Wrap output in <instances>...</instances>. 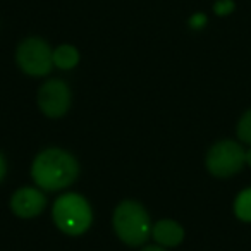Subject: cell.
I'll use <instances>...</instances> for the list:
<instances>
[{"label": "cell", "instance_id": "8", "mask_svg": "<svg viewBox=\"0 0 251 251\" xmlns=\"http://www.w3.org/2000/svg\"><path fill=\"white\" fill-rule=\"evenodd\" d=\"M153 237L164 246H177L184 239V230L174 220H160L153 227Z\"/></svg>", "mask_w": 251, "mask_h": 251}, {"label": "cell", "instance_id": "9", "mask_svg": "<svg viewBox=\"0 0 251 251\" xmlns=\"http://www.w3.org/2000/svg\"><path fill=\"white\" fill-rule=\"evenodd\" d=\"M77 62H79V53L74 47L60 45L53 52V64L60 69H73Z\"/></svg>", "mask_w": 251, "mask_h": 251}, {"label": "cell", "instance_id": "6", "mask_svg": "<svg viewBox=\"0 0 251 251\" xmlns=\"http://www.w3.org/2000/svg\"><path fill=\"white\" fill-rule=\"evenodd\" d=\"M71 103V91L60 79H52L40 88L38 105L49 117H60L67 112Z\"/></svg>", "mask_w": 251, "mask_h": 251}, {"label": "cell", "instance_id": "1", "mask_svg": "<svg viewBox=\"0 0 251 251\" xmlns=\"http://www.w3.org/2000/svg\"><path fill=\"white\" fill-rule=\"evenodd\" d=\"M79 165L71 153L59 148L45 150L35 158L31 176L40 188L47 191L67 188L76 181Z\"/></svg>", "mask_w": 251, "mask_h": 251}, {"label": "cell", "instance_id": "10", "mask_svg": "<svg viewBox=\"0 0 251 251\" xmlns=\"http://www.w3.org/2000/svg\"><path fill=\"white\" fill-rule=\"evenodd\" d=\"M234 212H236L237 219L251 222V188L239 193L236 203H234Z\"/></svg>", "mask_w": 251, "mask_h": 251}, {"label": "cell", "instance_id": "4", "mask_svg": "<svg viewBox=\"0 0 251 251\" xmlns=\"http://www.w3.org/2000/svg\"><path fill=\"white\" fill-rule=\"evenodd\" d=\"M246 164V151L236 141H219L206 155V167L217 177H229Z\"/></svg>", "mask_w": 251, "mask_h": 251}, {"label": "cell", "instance_id": "3", "mask_svg": "<svg viewBox=\"0 0 251 251\" xmlns=\"http://www.w3.org/2000/svg\"><path fill=\"white\" fill-rule=\"evenodd\" d=\"M91 208L79 195H64L53 205V220L62 232L69 236H79L91 224Z\"/></svg>", "mask_w": 251, "mask_h": 251}, {"label": "cell", "instance_id": "7", "mask_svg": "<svg viewBox=\"0 0 251 251\" xmlns=\"http://www.w3.org/2000/svg\"><path fill=\"white\" fill-rule=\"evenodd\" d=\"M45 196L33 188H23L14 193L11 200V208L16 215L23 217V219H29V217H36L38 213L43 212L45 208Z\"/></svg>", "mask_w": 251, "mask_h": 251}, {"label": "cell", "instance_id": "2", "mask_svg": "<svg viewBox=\"0 0 251 251\" xmlns=\"http://www.w3.org/2000/svg\"><path fill=\"white\" fill-rule=\"evenodd\" d=\"M114 227L117 236L131 246L145 243L150 236V217L136 201H122L115 208Z\"/></svg>", "mask_w": 251, "mask_h": 251}, {"label": "cell", "instance_id": "12", "mask_svg": "<svg viewBox=\"0 0 251 251\" xmlns=\"http://www.w3.org/2000/svg\"><path fill=\"white\" fill-rule=\"evenodd\" d=\"M213 11L219 16H227L234 11V2L232 0H219V2H215V5H213Z\"/></svg>", "mask_w": 251, "mask_h": 251}, {"label": "cell", "instance_id": "14", "mask_svg": "<svg viewBox=\"0 0 251 251\" xmlns=\"http://www.w3.org/2000/svg\"><path fill=\"white\" fill-rule=\"evenodd\" d=\"M4 176H5V160L2 157V153H0V181L4 179Z\"/></svg>", "mask_w": 251, "mask_h": 251}, {"label": "cell", "instance_id": "16", "mask_svg": "<svg viewBox=\"0 0 251 251\" xmlns=\"http://www.w3.org/2000/svg\"><path fill=\"white\" fill-rule=\"evenodd\" d=\"M246 164L251 167V150H248V151H246Z\"/></svg>", "mask_w": 251, "mask_h": 251}, {"label": "cell", "instance_id": "11", "mask_svg": "<svg viewBox=\"0 0 251 251\" xmlns=\"http://www.w3.org/2000/svg\"><path fill=\"white\" fill-rule=\"evenodd\" d=\"M237 136L241 141L251 145V108L248 112H244V115L239 119L237 124Z\"/></svg>", "mask_w": 251, "mask_h": 251}, {"label": "cell", "instance_id": "13", "mask_svg": "<svg viewBox=\"0 0 251 251\" xmlns=\"http://www.w3.org/2000/svg\"><path fill=\"white\" fill-rule=\"evenodd\" d=\"M205 25H206V18L203 14H195L191 19H189V26L195 29H201Z\"/></svg>", "mask_w": 251, "mask_h": 251}, {"label": "cell", "instance_id": "15", "mask_svg": "<svg viewBox=\"0 0 251 251\" xmlns=\"http://www.w3.org/2000/svg\"><path fill=\"white\" fill-rule=\"evenodd\" d=\"M143 251H165V250H162V248H158V246H148V248H145Z\"/></svg>", "mask_w": 251, "mask_h": 251}, {"label": "cell", "instance_id": "5", "mask_svg": "<svg viewBox=\"0 0 251 251\" xmlns=\"http://www.w3.org/2000/svg\"><path fill=\"white\" fill-rule=\"evenodd\" d=\"M18 64L26 74L31 76H45L53 66V52L49 43L40 38H28L19 45L16 53Z\"/></svg>", "mask_w": 251, "mask_h": 251}]
</instances>
